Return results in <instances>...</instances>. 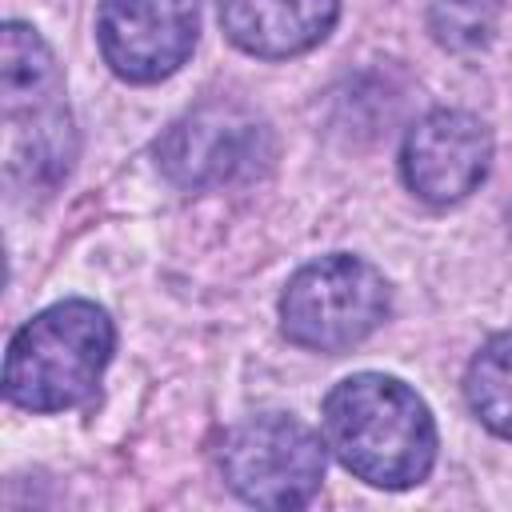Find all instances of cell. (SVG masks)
I'll list each match as a JSON object with an SVG mask.
<instances>
[{"label": "cell", "instance_id": "30bf717a", "mask_svg": "<svg viewBox=\"0 0 512 512\" xmlns=\"http://www.w3.org/2000/svg\"><path fill=\"white\" fill-rule=\"evenodd\" d=\"M464 396L484 428L512 440V328L492 336L468 364Z\"/></svg>", "mask_w": 512, "mask_h": 512}, {"label": "cell", "instance_id": "ba28073f", "mask_svg": "<svg viewBox=\"0 0 512 512\" xmlns=\"http://www.w3.org/2000/svg\"><path fill=\"white\" fill-rule=\"evenodd\" d=\"M492 160V136L480 116L464 108H436L416 120L404 136L400 168L408 188L428 204L464 200L484 176Z\"/></svg>", "mask_w": 512, "mask_h": 512}, {"label": "cell", "instance_id": "6da1fadb", "mask_svg": "<svg viewBox=\"0 0 512 512\" xmlns=\"http://www.w3.org/2000/svg\"><path fill=\"white\" fill-rule=\"evenodd\" d=\"M324 440L352 476L392 492L420 484L436 460L428 404L408 384L380 372H356L328 392Z\"/></svg>", "mask_w": 512, "mask_h": 512}, {"label": "cell", "instance_id": "8992f818", "mask_svg": "<svg viewBox=\"0 0 512 512\" xmlns=\"http://www.w3.org/2000/svg\"><path fill=\"white\" fill-rule=\"evenodd\" d=\"M164 176L180 188H220L252 180L272 160V132L236 100H212L180 116L156 144Z\"/></svg>", "mask_w": 512, "mask_h": 512}, {"label": "cell", "instance_id": "7a4b0ae2", "mask_svg": "<svg viewBox=\"0 0 512 512\" xmlns=\"http://www.w3.org/2000/svg\"><path fill=\"white\" fill-rule=\"evenodd\" d=\"M0 132L4 172L16 192H52L76 160V128L44 36L20 20L0 32Z\"/></svg>", "mask_w": 512, "mask_h": 512}, {"label": "cell", "instance_id": "277c9868", "mask_svg": "<svg viewBox=\"0 0 512 512\" xmlns=\"http://www.w3.org/2000/svg\"><path fill=\"white\" fill-rule=\"evenodd\" d=\"M388 316V284L360 256H320L304 264L280 296V328L312 352H344L368 340Z\"/></svg>", "mask_w": 512, "mask_h": 512}, {"label": "cell", "instance_id": "8fae6325", "mask_svg": "<svg viewBox=\"0 0 512 512\" xmlns=\"http://www.w3.org/2000/svg\"><path fill=\"white\" fill-rule=\"evenodd\" d=\"M432 28L448 48H476L492 32L488 0H440L432 12Z\"/></svg>", "mask_w": 512, "mask_h": 512}, {"label": "cell", "instance_id": "52a82bcc", "mask_svg": "<svg viewBox=\"0 0 512 512\" xmlns=\"http://www.w3.org/2000/svg\"><path fill=\"white\" fill-rule=\"evenodd\" d=\"M200 32L196 0H100L96 40L120 80L152 84L172 76Z\"/></svg>", "mask_w": 512, "mask_h": 512}, {"label": "cell", "instance_id": "9c48e42d", "mask_svg": "<svg viewBox=\"0 0 512 512\" xmlns=\"http://www.w3.org/2000/svg\"><path fill=\"white\" fill-rule=\"evenodd\" d=\"M340 16V0H220V24L236 48L284 60L316 48Z\"/></svg>", "mask_w": 512, "mask_h": 512}, {"label": "cell", "instance_id": "5b68a950", "mask_svg": "<svg viewBox=\"0 0 512 512\" xmlns=\"http://www.w3.org/2000/svg\"><path fill=\"white\" fill-rule=\"evenodd\" d=\"M220 472L228 488L256 508H300L320 492L324 448L308 424L260 412L224 432Z\"/></svg>", "mask_w": 512, "mask_h": 512}, {"label": "cell", "instance_id": "3957f363", "mask_svg": "<svg viewBox=\"0 0 512 512\" xmlns=\"http://www.w3.org/2000/svg\"><path fill=\"white\" fill-rule=\"evenodd\" d=\"M112 320L88 300H64L32 316L8 344L4 392L28 412H64L92 396L112 360Z\"/></svg>", "mask_w": 512, "mask_h": 512}]
</instances>
